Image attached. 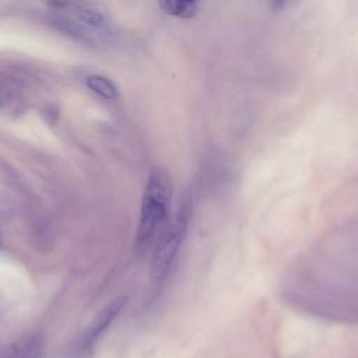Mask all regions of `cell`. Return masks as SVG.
<instances>
[{
	"label": "cell",
	"instance_id": "obj_5",
	"mask_svg": "<svg viewBox=\"0 0 358 358\" xmlns=\"http://www.w3.org/2000/svg\"><path fill=\"white\" fill-rule=\"evenodd\" d=\"M41 354L42 337L35 333L7 345L1 352V358H41Z\"/></svg>",
	"mask_w": 358,
	"mask_h": 358
},
{
	"label": "cell",
	"instance_id": "obj_3",
	"mask_svg": "<svg viewBox=\"0 0 358 358\" xmlns=\"http://www.w3.org/2000/svg\"><path fill=\"white\" fill-rule=\"evenodd\" d=\"M190 217L192 203L190 200H183L175 215L158 235L150 266V275L152 281L159 282L169 274L186 238Z\"/></svg>",
	"mask_w": 358,
	"mask_h": 358
},
{
	"label": "cell",
	"instance_id": "obj_6",
	"mask_svg": "<svg viewBox=\"0 0 358 358\" xmlns=\"http://www.w3.org/2000/svg\"><path fill=\"white\" fill-rule=\"evenodd\" d=\"M85 87L99 99L116 101L119 98V90L116 84L103 74H90L85 77Z\"/></svg>",
	"mask_w": 358,
	"mask_h": 358
},
{
	"label": "cell",
	"instance_id": "obj_1",
	"mask_svg": "<svg viewBox=\"0 0 358 358\" xmlns=\"http://www.w3.org/2000/svg\"><path fill=\"white\" fill-rule=\"evenodd\" d=\"M50 21L60 31L91 45H112L117 32L94 4L80 1L49 3Z\"/></svg>",
	"mask_w": 358,
	"mask_h": 358
},
{
	"label": "cell",
	"instance_id": "obj_7",
	"mask_svg": "<svg viewBox=\"0 0 358 358\" xmlns=\"http://www.w3.org/2000/svg\"><path fill=\"white\" fill-rule=\"evenodd\" d=\"M158 7L162 13L182 20L193 18L199 11V3L194 0H164Z\"/></svg>",
	"mask_w": 358,
	"mask_h": 358
},
{
	"label": "cell",
	"instance_id": "obj_2",
	"mask_svg": "<svg viewBox=\"0 0 358 358\" xmlns=\"http://www.w3.org/2000/svg\"><path fill=\"white\" fill-rule=\"evenodd\" d=\"M172 200V179L161 166L151 169L144 187L140 220L136 232V249L147 250L166 225Z\"/></svg>",
	"mask_w": 358,
	"mask_h": 358
},
{
	"label": "cell",
	"instance_id": "obj_4",
	"mask_svg": "<svg viewBox=\"0 0 358 358\" xmlns=\"http://www.w3.org/2000/svg\"><path fill=\"white\" fill-rule=\"evenodd\" d=\"M127 301H129L127 296H117L113 301H110L108 305H105L81 333L80 347L81 348L91 347L106 331V329L113 323V320L119 316V313L124 309V306L127 305Z\"/></svg>",
	"mask_w": 358,
	"mask_h": 358
}]
</instances>
